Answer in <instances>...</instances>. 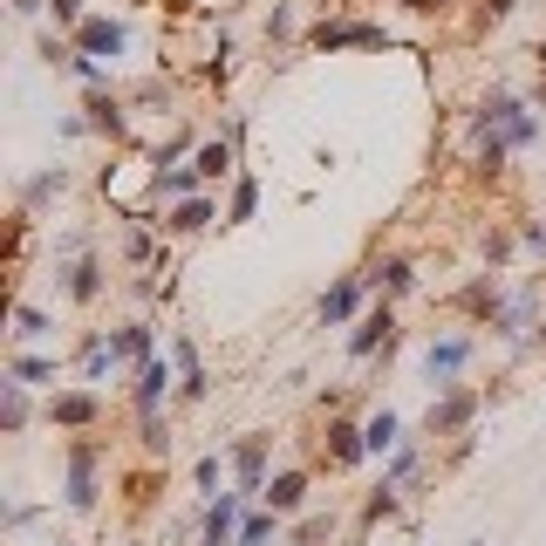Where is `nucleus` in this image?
<instances>
[{
	"instance_id": "22",
	"label": "nucleus",
	"mask_w": 546,
	"mask_h": 546,
	"mask_svg": "<svg viewBox=\"0 0 546 546\" xmlns=\"http://www.w3.org/2000/svg\"><path fill=\"white\" fill-rule=\"evenodd\" d=\"M458 308H465V314H485V321H492V314L506 308V301H499V287H492V280H471L465 294H458Z\"/></svg>"
},
{
	"instance_id": "24",
	"label": "nucleus",
	"mask_w": 546,
	"mask_h": 546,
	"mask_svg": "<svg viewBox=\"0 0 546 546\" xmlns=\"http://www.w3.org/2000/svg\"><path fill=\"white\" fill-rule=\"evenodd\" d=\"M0 424L28 430V383H14V376H7V396H0Z\"/></svg>"
},
{
	"instance_id": "2",
	"label": "nucleus",
	"mask_w": 546,
	"mask_h": 546,
	"mask_svg": "<svg viewBox=\"0 0 546 546\" xmlns=\"http://www.w3.org/2000/svg\"><path fill=\"white\" fill-rule=\"evenodd\" d=\"M267 451H273L267 430H253V437H239V444H233V478H239V492H246V499H253V492H267Z\"/></svg>"
},
{
	"instance_id": "9",
	"label": "nucleus",
	"mask_w": 546,
	"mask_h": 546,
	"mask_svg": "<svg viewBox=\"0 0 546 546\" xmlns=\"http://www.w3.org/2000/svg\"><path fill=\"white\" fill-rule=\"evenodd\" d=\"M123 21H82L76 28V55H96V62H117L123 55Z\"/></svg>"
},
{
	"instance_id": "10",
	"label": "nucleus",
	"mask_w": 546,
	"mask_h": 546,
	"mask_svg": "<svg viewBox=\"0 0 546 546\" xmlns=\"http://www.w3.org/2000/svg\"><path fill=\"white\" fill-rule=\"evenodd\" d=\"M110 349H117V362H151V349H157V335H151V321H123L117 335H110Z\"/></svg>"
},
{
	"instance_id": "4",
	"label": "nucleus",
	"mask_w": 546,
	"mask_h": 546,
	"mask_svg": "<svg viewBox=\"0 0 546 546\" xmlns=\"http://www.w3.org/2000/svg\"><path fill=\"white\" fill-rule=\"evenodd\" d=\"M239 499H246V492H219V499L205 506V519H198V540L205 546H239Z\"/></svg>"
},
{
	"instance_id": "20",
	"label": "nucleus",
	"mask_w": 546,
	"mask_h": 546,
	"mask_svg": "<svg viewBox=\"0 0 546 546\" xmlns=\"http://www.w3.org/2000/svg\"><path fill=\"white\" fill-rule=\"evenodd\" d=\"M362 437H369V451L383 458V451H396L403 444V424H396V410H376L369 424H362Z\"/></svg>"
},
{
	"instance_id": "34",
	"label": "nucleus",
	"mask_w": 546,
	"mask_h": 546,
	"mask_svg": "<svg viewBox=\"0 0 546 546\" xmlns=\"http://www.w3.org/2000/svg\"><path fill=\"white\" fill-rule=\"evenodd\" d=\"M519 246H526V253H546V219H526V226H519Z\"/></svg>"
},
{
	"instance_id": "8",
	"label": "nucleus",
	"mask_w": 546,
	"mask_h": 546,
	"mask_svg": "<svg viewBox=\"0 0 546 546\" xmlns=\"http://www.w3.org/2000/svg\"><path fill=\"white\" fill-rule=\"evenodd\" d=\"M96 417H103V396L96 390H69L48 403V424H62V430H89Z\"/></svg>"
},
{
	"instance_id": "1",
	"label": "nucleus",
	"mask_w": 546,
	"mask_h": 546,
	"mask_svg": "<svg viewBox=\"0 0 546 546\" xmlns=\"http://www.w3.org/2000/svg\"><path fill=\"white\" fill-rule=\"evenodd\" d=\"M96 458H103V444H89V437H76L69 444V512H96Z\"/></svg>"
},
{
	"instance_id": "27",
	"label": "nucleus",
	"mask_w": 546,
	"mask_h": 546,
	"mask_svg": "<svg viewBox=\"0 0 546 546\" xmlns=\"http://www.w3.org/2000/svg\"><path fill=\"white\" fill-rule=\"evenodd\" d=\"M328 533H335V512H308V519L294 526V546H321Z\"/></svg>"
},
{
	"instance_id": "11",
	"label": "nucleus",
	"mask_w": 546,
	"mask_h": 546,
	"mask_svg": "<svg viewBox=\"0 0 546 546\" xmlns=\"http://www.w3.org/2000/svg\"><path fill=\"white\" fill-rule=\"evenodd\" d=\"M164 390H171V362H164V355L137 362V410H157V403H164Z\"/></svg>"
},
{
	"instance_id": "5",
	"label": "nucleus",
	"mask_w": 546,
	"mask_h": 546,
	"mask_svg": "<svg viewBox=\"0 0 546 546\" xmlns=\"http://www.w3.org/2000/svg\"><path fill=\"white\" fill-rule=\"evenodd\" d=\"M383 28H376V21H321V28H314V48H328V55H335V48H383Z\"/></svg>"
},
{
	"instance_id": "3",
	"label": "nucleus",
	"mask_w": 546,
	"mask_h": 546,
	"mask_svg": "<svg viewBox=\"0 0 546 546\" xmlns=\"http://www.w3.org/2000/svg\"><path fill=\"white\" fill-rule=\"evenodd\" d=\"M471 417H478V396H471V390H444L437 403H430L424 430H430V437H458V430H471Z\"/></svg>"
},
{
	"instance_id": "21",
	"label": "nucleus",
	"mask_w": 546,
	"mask_h": 546,
	"mask_svg": "<svg viewBox=\"0 0 546 546\" xmlns=\"http://www.w3.org/2000/svg\"><path fill=\"white\" fill-rule=\"evenodd\" d=\"M205 219H212V198H178V205H171V219H164V226H171V233H198V226H205Z\"/></svg>"
},
{
	"instance_id": "19",
	"label": "nucleus",
	"mask_w": 546,
	"mask_h": 546,
	"mask_svg": "<svg viewBox=\"0 0 546 546\" xmlns=\"http://www.w3.org/2000/svg\"><path fill=\"white\" fill-rule=\"evenodd\" d=\"M171 355H178V390H185V396H205V390H212V383H205V362H198L192 342H171Z\"/></svg>"
},
{
	"instance_id": "7",
	"label": "nucleus",
	"mask_w": 546,
	"mask_h": 546,
	"mask_svg": "<svg viewBox=\"0 0 546 546\" xmlns=\"http://www.w3.org/2000/svg\"><path fill=\"white\" fill-rule=\"evenodd\" d=\"M355 301H362V273H342V280L314 301V321H321V328H342V321L355 314Z\"/></svg>"
},
{
	"instance_id": "25",
	"label": "nucleus",
	"mask_w": 546,
	"mask_h": 546,
	"mask_svg": "<svg viewBox=\"0 0 546 546\" xmlns=\"http://www.w3.org/2000/svg\"><path fill=\"white\" fill-rule=\"evenodd\" d=\"M198 185H205V178H198V171H178V164H171V171H164V164H157V198H192Z\"/></svg>"
},
{
	"instance_id": "39",
	"label": "nucleus",
	"mask_w": 546,
	"mask_h": 546,
	"mask_svg": "<svg viewBox=\"0 0 546 546\" xmlns=\"http://www.w3.org/2000/svg\"><path fill=\"white\" fill-rule=\"evenodd\" d=\"M533 349H546V321H540V328H533Z\"/></svg>"
},
{
	"instance_id": "29",
	"label": "nucleus",
	"mask_w": 546,
	"mask_h": 546,
	"mask_svg": "<svg viewBox=\"0 0 546 546\" xmlns=\"http://www.w3.org/2000/svg\"><path fill=\"white\" fill-rule=\"evenodd\" d=\"M253 212H260V185H253V178H239V185H233V226H246Z\"/></svg>"
},
{
	"instance_id": "17",
	"label": "nucleus",
	"mask_w": 546,
	"mask_h": 546,
	"mask_svg": "<svg viewBox=\"0 0 546 546\" xmlns=\"http://www.w3.org/2000/svg\"><path fill=\"white\" fill-rule=\"evenodd\" d=\"M89 130H103V137H123V103L110 89H89Z\"/></svg>"
},
{
	"instance_id": "41",
	"label": "nucleus",
	"mask_w": 546,
	"mask_h": 546,
	"mask_svg": "<svg viewBox=\"0 0 546 546\" xmlns=\"http://www.w3.org/2000/svg\"><path fill=\"white\" fill-rule=\"evenodd\" d=\"M540 110H546V82H540Z\"/></svg>"
},
{
	"instance_id": "13",
	"label": "nucleus",
	"mask_w": 546,
	"mask_h": 546,
	"mask_svg": "<svg viewBox=\"0 0 546 546\" xmlns=\"http://www.w3.org/2000/svg\"><path fill=\"white\" fill-rule=\"evenodd\" d=\"M526 328H533V294H519V301H506V308L492 314V335L499 342H526Z\"/></svg>"
},
{
	"instance_id": "37",
	"label": "nucleus",
	"mask_w": 546,
	"mask_h": 546,
	"mask_svg": "<svg viewBox=\"0 0 546 546\" xmlns=\"http://www.w3.org/2000/svg\"><path fill=\"white\" fill-rule=\"evenodd\" d=\"M41 7H48V0H14V14H21V21H35Z\"/></svg>"
},
{
	"instance_id": "40",
	"label": "nucleus",
	"mask_w": 546,
	"mask_h": 546,
	"mask_svg": "<svg viewBox=\"0 0 546 546\" xmlns=\"http://www.w3.org/2000/svg\"><path fill=\"white\" fill-rule=\"evenodd\" d=\"M533 55H540V76H546V41H540V48H533Z\"/></svg>"
},
{
	"instance_id": "31",
	"label": "nucleus",
	"mask_w": 546,
	"mask_h": 546,
	"mask_svg": "<svg viewBox=\"0 0 546 546\" xmlns=\"http://www.w3.org/2000/svg\"><path fill=\"white\" fill-rule=\"evenodd\" d=\"M273 519H280V512H273ZM273 519H267V512H253V519L239 526V546H267L273 540Z\"/></svg>"
},
{
	"instance_id": "28",
	"label": "nucleus",
	"mask_w": 546,
	"mask_h": 546,
	"mask_svg": "<svg viewBox=\"0 0 546 546\" xmlns=\"http://www.w3.org/2000/svg\"><path fill=\"white\" fill-rule=\"evenodd\" d=\"M14 335H21V342H41V335H48V314L21 301V308H14Z\"/></svg>"
},
{
	"instance_id": "33",
	"label": "nucleus",
	"mask_w": 546,
	"mask_h": 546,
	"mask_svg": "<svg viewBox=\"0 0 546 546\" xmlns=\"http://www.w3.org/2000/svg\"><path fill=\"white\" fill-rule=\"evenodd\" d=\"M48 7H55V28H69V35L82 28V0H48Z\"/></svg>"
},
{
	"instance_id": "32",
	"label": "nucleus",
	"mask_w": 546,
	"mask_h": 546,
	"mask_svg": "<svg viewBox=\"0 0 546 546\" xmlns=\"http://www.w3.org/2000/svg\"><path fill=\"white\" fill-rule=\"evenodd\" d=\"M62 185H69V178H62V171H41L35 185H28V205H48V198L62 192Z\"/></svg>"
},
{
	"instance_id": "15",
	"label": "nucleus",
	"mask_w": 546,
	"mask_h": 546,
	"mask_svg": "<svg viewBox=\"0 0 546 546\" xmlns=\"http://www.w3.org/2000/svg\"><path fill=\"white\" fill-rule=\"evenodd\" d=\"M260 499H267L273 512H301V499H308V478H301V471H280V478H273Z\"/></svg>"
},
{
	"instance_id": "36",
	"label": "nucleus",
	"mask_w": 546,
	"mask_h": 546,
	"mask_svg": "<svg viewBox=\"0 0 546 546\" xmlns=\"http://www.w3.org/2000/svg\"><path fill=\"white\" fill-rule=\"evenodd\" d=\"M512 7H519V0H485V14H492V21H506Z\"/></svg>"
},
{
	"instance_id": "30",
	"label": "nucleus",
	"mask_w": 546,
	"mask_h": 546,
	"mask_svg": "<svg viewBox=\"0 0 546 546\" xmlns=\"http://www.w3.org/2000/svg\"><path fill=\"white\" fill-rule=\"evenodd\" d=\"M376 280H383V294H410V287H417V267H410V260H390Z\"/></svg>"
},
{
	"instance_id": "38",
	"label": "nucleus",
	"mask_w": 546,
	"mask_h": 546,
	"mask_svg": "<svg viewBox=\"0 0 546 546\" xmlns=\"http://www.w3.org/2000/svg\"><path fill=\"white\" fill-rule=\"evenodd\" d=\"M403 7H417V14H437V7H451V0H403Z\"/></svg>"
},
{
	"instance_id": "35",
	"label": "nucleus",
	"mask_w": 546,
	"mask_h": 546,
	"mask_svg": "<svg viewBox=\"0 0 546 546\" xmlns=\"http://www.w3.org/2000/svg\"><path fill=\"white\" fill-rule=\"evenodd\" d=\"M192 478H198V492H212V485H219V458H198Z\"/></svg>"
},
{
	"instance_id": "12",
	"label": "nucleus",
	"mask_w": 546,
	"mask_h": 546,
	"mask_svg": "<svg viewBox=\"0 0 546 546\" xmlns=\"http://www.w3.org/2000/svg\"><path fill=\"white\" fill-rule=\"evenodd\" d=\"M465 355H471V342H465V335H444V342H430L424 369H430V376H444V383H451V376L465 369Z\"/></svg>"
},
{
	"instance_id": "14",
	"label": "nucleus",
	"mask_w": 546,
	"mask_h": 546,
	"mask_svg": "<svg viewBox=\"0 0 546 546\" xmlns=\"http://www.w3.org/2000/svg\"><path fill=\"white\" fill-rule=\"evenodd\" d=\"M328 458H335V465H362V458H369L362 424H328Z\"/></svg>"
},
{
	"instance_id": "16",
	"label": "nucleus",
	"mask_w": 546,
	"mask_h": 546,
	"mask_svg": "<svg viewBox=\"0 0 546 546\" xmlns=\"http://www.w3.org/2000/svg\"><path fill=\"white\" fill-rule=\"evenodd\" d=\"M233 137H212V144H198V157H192V171L198 178H226V171H233Z\"/></svg>"
},
{
	"instance_id": "23",
	"label": "nucleus",
	"mask_w": 546,
	"mask_h": 546,
	"mask_svg": "<svg viewBox=\"0 0 546 546\" xmlns=\"http://www.w3.org/2000/svg\"><path fill=\"white\" fill-rule=\"evenodd\" d=\"M7 376L35 390V383H55V362H48V355H14V362H7Z\"/></svg>"
},
{
	"instance_id": "18",
	"label": "nucleus",
	"mask_w": 546,
	"mask_h": 546,
	"mask_svg": "<svg viewBox=\"0 0 546 546\" xmlns=\"http://www.w3.org/2000/svg\"><path fill=\"white\" fill-rule=\"evenodd\" d=\"M62 294H69V301H96V294H103V267H96V260H76V267L62 273Z\"/></svg>"
},
{
	"instance_id": "26",
	"label": "nucleus",
	"mask_w": 546,
	"mask_h": 546,
	"mask_svg": "<svg viewBox=\"0 0 546 546\" xmlns=\"http://www.w3.org/2000/svg\"><path fill=\"white\" fill-rule=\"evenodd\" d=\"M390 512H396V478H383V485H376V492L362 499V526H383Z\"/></svg>"
},
{
	"instance_id": "6",
	"label": "nucleus",
	"mask_w": 546,
	"mask_h": 546,
	"mask_svg": "<svg viewBox=\"0 0 546 546\" xmlns=\"http://www.w3.org/2000/svg\"><path fill=\"white\" fill-rule=\"evenodd\" d=\"M390 342H396V314H390V301H383V308H369L362 321H355V335H349V355L362 362V355L390 349Z\"/></svg>"
}]
</instances>
